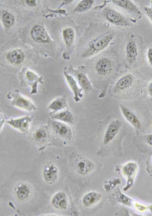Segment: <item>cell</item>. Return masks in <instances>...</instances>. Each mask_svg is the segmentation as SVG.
<instances>
[{
    "label": "cell",
    "mask_w": 152,
    "mask_h": 216,
    "mask_svg": "<svg viewBox=\"0 0 152 216\" xmlns=\"http://www.w3.org/2000/svg\"><path fill=\"white\" fill-rule=\"evenodd\" d=\"M118 65L115 64L107 57L102 58L95 64L91 71L87 72L91 83L100 90L99 97H104L109 85L119 70Z\"/></svg>",
    "instance_id": "1"
},
{
    "label": "cell",
    "mask_w": 152,
    "mask_h": 216,
    "mask_svg": "<svg viewBox=\"0 0 152 216\" xmlns=\"http://www.w3.org/2000/svg\"><path fill=\"white\" fill-rule=\"evenodd\" d=\"M113 34L106 33L97 37L90 42L81 55L83 58H88L96 54L105 48L113 38Z\"/></svg>",
    "instance_id": "2"
},
{
    "label": "cell",
    "mask_w": 152,
    "mask_h": 216,
    "mask_svg": "<svg viewBox=\"0 0 152 216\" xmlns=\"http://www.w3.org/2000/svg\"><path fill=\"white\" fill-rule=\"evenodd\" d=\"M143 45L141 36L132 34L129 35L126 47V53L127 61L130 65H133L136 61L140 50Z\"/></svg>",
    "instance_id": "3"
},
{
    "label": "cell",
    "mask_w": 152,
    "mask_h": 216,
    "mask_svg": "<svg viewBox=\"0 0 152 216\" xmlns=\"http://www.w3.org/2000/svg\"><path fill=\"white\" fill-rule=\"evenodd\" d=\"M18 74L20 85L23 87L30 86L31 88L30 94H37L38 84L43 83L42 77L38 76L35 72L26 68L22 69Z\"/></svg>",
    "instance_id": "4"
},
{
    "label": "cell",
    "mask_w": 152,
    "mask_h": 216,
    "mask_svg": "<svg viewBox=\"0 0 152 216\" xmlns=\"http://www.w3.org/2000/svg\"><path fill=\"white\" fill-rule=\"evenodd\" d=\"M7 97L10 100L11 104L13 106L30 112L37 109L33 103L30 99L22 95L17 89L10 92L7 95Z\"/></svg>",
    "instance_id": "5"
},
{
    "label": "cell",
    "mask_w": 152,
    "mask_h": 216,
    "mask_svg": "<svg viewBox=\"0 0 152 216\" xmlns=\"http://www.w3.org/2000/svg\"><path fill=\"white\" fill-rule=\"evenodd\" d=\"M66 70L73 77L83 90L88 92L92 90V84L88 77L85 67L80 66L77 69H75L72 66H70L67 70Z\"/></svg>",
    "instance_id": "6"
},
{
    "label": "cell",
    "mask_w": 152,
    "mask_h": 216,
    "mask_svg": "<svg viewBox=\"0 0 152 216\" xmlns=\"http://www.w3.org/2000/svg\"><path fill=\"white\" fill-rule=\"evenodd\" d=\"M134 80L133 75L130 73L122 76L112 87L110 90V94L116 96L126 92L132 86Z\"/></svg>",
    "instance_id": "7"
},
{
    "label": "cell",
    "mask_w": 152,
    "mask_h": 216,
    "mask_svg": "<svg viewBox=\"0 0 152 216\" xmlns=\"http://www.w3.org/2000/svg\"><path fill=\"white\" fill-rule=\"evenodd\" d=\"M33 117L26 116L19 118H13L6 121V122L24 135L28 134Z\"/></svg>",
    "instance_id": "8"
},
{
    "label": "cell",
    "mask_w": 152,
    "mask_h": 216,
    "mask_svg": "<svg viewBox=\"0 0 152 216\" xmlns=\"http://www.w3.org/2000/svg\"><path fill=\"white\" fill-rule=\"evenodd\" d=\"M51 128L54 135L65 140H69L72 136L71 128L64 123L54 120L51 123Z\"/></svg>",
    "instance_id": "9"
},
{
    "label": "cell",
    "mask_w": 152,
    "mask_h": 216,
    "mask_svg": "<svg viewBox=\"0 0 152 216\" xmlns=\"http://www.w3.org/2000/svg\"><path fill=\"white\" fill-rule=\"evenodd\" d=\"M50 134L46 126H41L35 129L31 135V139L37 144L42 145L49 142Z\"/></svg>",
    "instance_id": "10"
},
{
    "label": "cell",
    "mask_w": 152,
    "mask_h": 216,
    "mask_svg": "<svg viewBox=\"0 0 152 216\" xmlns=\"http://www.w3.org/2000/svg\"><path fill=\"white\" fill-rule=\"evenodd\" d=\"M120 126L121 123L118 120H113L108 125L103 136L104 145H107L113 140L118 133Z\"/></svg>",
    "instance_id": "11"
},
{
    "label": "cell",
    "mask_w": 152,
    "mask_h": 216,
    "mask_svg": "<svg viewBox=\"0 0 152 216\" xmlns=\"http://www.w3.org/2000/svg\"><path fill=\"white\" fill-rule=\"evenodd\" d=\"M113 2L121 7L127 11L133 16V18L140 19L142 16V14L139 8L130 0H113Z\"/></svg>",
    "instance_id": "12"
},
{
    "label": "cell",
    "mask_w": 152,
    "mask_h": 216,
    "mask_svg": "<svg viewBox=\"0 0 152 216\" xmlns=\"http://www.w3.org/2000/svg\"><path fill=\"white\" fill-rule=\"evenodd\" d=\"M107 18L110 21L122 26H127L136 22V20L132 18H127L113 10H109L106 13Z\"/></svg>",
    "instance_id": "13"
},
{
    "label": "cell",
    "mask_w": 152,
    "mask_h": 216,
    "mask_svg": "<svg viewBox=\"0 0 152 216\" xmlns=\"http://www.w3.org/2000/svg\"><path fill=\"white\" fill-rule=\"evenodd\" d=\"M63 74L66 82L74 95V99L76 102L79 101L83 96L82 92L83 90L79 86L73 77L64 70Z\"/></svg>",
    "instance_id": "14"
},
{
    "label": "cell",
    "mask_w": 152,
    "mask_h": 216,
    "mask_svg": "<svg viewBox=\"0 0 152 216\" xmlns=\"http://www.w3.org/2000/svg\"><path fill=\"white\" fill-rule=\"evenodd\" d=\"M137 163L133 162H129L124 166L123 168V172L128 179L127 185L125 189L126 190L129 188L133 185L134 178L137 173Z\"/></svg>",
    "instance_id": "15"
},
{
    "label": "cell",
    "mask_w": 152,
    "mask_h": 216,
    "mask_svg": "<svg viewBox=\"0 0 152 216\" xmlns=\"http://www.w3.org/2000/svg\"><path fill=\"white\" fill-rule=\"evenodd\" d=\"M120 108L126 119L134 128H140L141 124L137 116L131 110L123 104L120 105Z\"/></svg>",
    "instance_id": "16"
},
{
    "label": "cell",
    "mask_w": 152,
    "mask_h": 216,
    "mask_svg": "<svg viewBox=\"0 0 152 216\" xmlns=\"http://www.w3.org/2000/svg\"><path fill=\"white\" fill-rule=\"evenodd\" d=\"M67 107L66 97L65 96L58 97L53 100L48 105V109L51 113H55L61 111Z\"/></svg>",
    "instance_id": "17"
},
{
    "label": "cell",
    "mask_w": 152,
    "mask_h": 216,
    "mask_svg": "<svg viewBox=\"0 0 152 216\" xmlns=\"http://www.w3.org/2000/svg\"><path fill=\"white\" fill-rule=\"evenodd\" d=\"M50 116L53 120L61 122L72 123L74 117L72 113L68 110H61L55 113H50Z\"/></svg>",
    "instance_id": "18"
},
{
    "label": "cell",
    "mask_w": 152,
    "mask_h": 216,
    "mask_svg": "<svg viewBox=\"0 0 152 216\" xmlns=\"http://www.w3.org/2000/svg\"><path fill=\"white\" fill-rule=\"evenodd\" d=\"M6 58L7 60L11 64L18 65L23 62L25 55L21 50L16 49L9 52L7 55Z\"/></svg>",
    "instance_id": "19"
},
{
    "label": "cell",
    "mask_w": 152,
    "mask_h": 216,
    "mask_svg": "<svg viewBox=\"0 0 152 216\" xmlns=\"http://www.w3.org/2000/svg\"><path fill=\"white\" fill-rule=\"evenodd\" d=\"M63 35L67 49H68V51L65 59H69L72 52L70 48L72 46L74 39V33L72 28H67L63 30Z\"/></svg>",
    "instance_id": "20"
},
{
    "label": "cell",
    "mask_w": 152,
    "mask_h": 216,
    "mask_svg": "<svg viewBox=\"0 0 152 216\" xmlns=\"http://www.w3.org/2000/svg\"><path fill=\"white\" fill-rule=\"evenodd\" d=\"M31 34L33 39L37 42H45L47 41L48 39L45 30L40 26H34L31 31Z\"/></svg>",
    "instance_id": "21"
},
{
    "label": "cell",
    "mask_w": 152,
    "mask_h": 216,
    "mask_svg": "<svg viewBox=\"0 0 152 216\" xmlns=\"http://www.w3.org/2000/svg\"><path fill=\"white\" fill-rule=\"evenodd\" d=\"M101 195L94 192H91L86 195L83 197L82 202L84 205L87 207L93 206L101 198Z\"/></svg>",
    "instance_id": "22"
},
{
    "label": "cell",
    "mask_w": 152,
    "mask_h": 216,
    "mask_svg": "<svg viewBox=\"0 0 152 216\" xmlns=\"http://www.w3.org/2000/svg\"><path fill=\"white\" fill-rule=\"evenodd\" d=\"M78 172L80 174L85 175L90 172L92 169L91 163L84 159L78 160L76 164Z\"/></svg>",
    "instance_id": "23"
},
{
    "label": "cell",
    "mask_w": 152,
    "mask_h": 216,
    "mask_svg": "<svg viewBox=\"0 0 152 216\" xmlns=\"http://www.w3.org/2000/svg\"><path fill=\"white\" fill-rule=\"evenodd\" d=\"M93 2V0L82 1L75 7L74 11L80 12L87 11L91 7Z\"/></svg>",
    "instance_id": "24"
},
{
    "label": "cell",
    "mask_w": 152,
    "mask_h": 216,
    "mask_svg": "<svg viewBox=\"0 0 152 216\" xmlns=\"http://www.w3.org/2000/svg\"><path fill=\"white\" fill-rule=\"evenodd\" d=\"M3 22L4 25L7 27H9L12 25L13 24L14 18L13 15L8 12H5L3 15L2 17Z\"/></svg>",
    "instance_id": "25"
},
{
    "label": "cell",
    "mask_w": 152,
    "mask_h": 216,
    "mask_svg": "<svg viewBox=\"0 0 152 216\" xmlns=\"http://www.w3.org/2000/svg\"><path fill=\"white\" fill-rule=\"evenodd\" d=\"M142 8L146 15L152 22V6L151 7H142Z\"/></svg>",
    "instance_id": "26"
},
{
    "label": "cell",
    "mask_w": 152,
    "mask_h": 216,
    "mask_svg": "<svg viewBox=\"0 0 152 216\" xmlns=\"http://www.w3.org/2000/svg\"><path fill=\"white\" fill-rule=\"evenodd\" d=\"M147 55L148 61L152 67V44L149 47L148 50Z\"/></svg>",
    "instance_id": "27"
},
{
    "label": "cell",
    "mask_w": 152,
    "mask_h": 216,
    "mask_svg": "<svg viewBox=\"0 0 152 216\" xmlns=\"http://www.w3.org/2000/svg\"><path fill=\"white\" fill-rule=\"evenodd\" d=\"M148 143L152 146V134L149 135L147 139Z\"/></svg>",
    "instance_id": "28"
},
{
    "label": "cell",
    "mask_w": 152,
    "mask_h": 216,
    "mask_svg": "<svg viewBox=\"0 0 152 216\" xmlns=\"http://www.w3.org/2000/svg\"><path fill=\"white\" fill-rule=\"evenodd\" d=\"M148 91L149 95L152 96V82L149 84L148 87Z\"/></svg>",
    "instance_id": "29"
},
{
    "label": "cell",
    "mask_w": 152,
    "mask_h": 216,
    "mask_svg": "<svg viewBox=\"0 0 152 216\" xmlns=\"http://www.w3.org/2000/svg\"><path fill=\"white\" fill-rule=\"evenodd\" d=\"M26 2L27 4L30 6H33L36 5L34 0H27L26 1Z\"/></svg>",
    "instance_id": "30"
}]
</instances>
